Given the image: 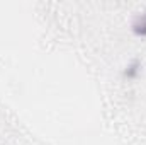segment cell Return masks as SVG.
Here are the masks:
<instances>
[{"label":"cell","mask_w":146,"mask_h":145,"mask_svg":"<svg viewBox=\"0 0 146 145\" xmlns=\"http://www.w3.org/2000/svg\"><path fill=\"white\" fill-rule=\"evenodd\" d=\"M141 73H143V62L139 58H131L124 65L121 75H122V79L126 82H134V80H138L141 77Z\"/></svg>","instance_id":"6da1fadb"},{"label":"cell","mask_w":146,"mask_h":145,"mask_svg":"<svg viewBox=\"0 0 146 145\" xmlns=\"http://www.w3.org/2000/svg\"><path fill=\"white\" fill-rule=\"evenodd\" d=\"M129 29L134 38H139V39L146 38V7L141 9L139 12H136V15L133 17V21L129 24Z\"/></svg>","instance_id":"7a4b0ae2"}]
</instances>
